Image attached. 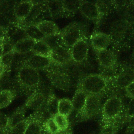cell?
Listing matches in <instances>:
<instances>
[{"label":"cell","mask_w":134,"mask_h":134,"mask_svg":"<svg viewBox=\"0 0 134 134\" xmlns=\"http://www.w3.org/2000/svg\"><path fill=\"white\" fill-rule=\"evenodd\" d=\"M17 81L20 89L29 95L41 87L39 71L21 62L17 68Z\"/></svg>","instance_id":"obj_1"},{"label":"cell","mask_w":134,"mask_h":134,"mask_svg":"<svg viewBox=\"0 0 134 134\" xmlns=\"http://www.w3.org/2000/svg\"><path fill=\"white\" fill-rule=\"evenodd\" d=\"M111 80L113 79L103 75L92 74L81 80L77 87L87 94H103Z\"/></svg>","instance_id":"obj_2"},{"label":"cell","mask_w":134,"mask_h":134,"mask_svg":"<svg viewBox=\"0 0 134 134\" xmlns=\"http://www.w3.org/2000/svg\"><path fill=\"white\" fill-rule=\"evenodd\" d=\"M124 109L122 99L117 95L109 97L102 107V117L103 125L118 120Z\"/></svg>","instance_id":"obj_3"},{"label":"cell","mask_w":134,"mask_h":134,"mask_svg":"<svg viewBox=\"0 0 134 134\" xmlns=\"http://www.w3.org/2000/svg\"><path fill=\"white\" fill-rule=\"evenodd\" d=\"M63 66L54 64L45 71L53 86L64 91H68L72 86V81L69 72Z\"/></svg>","instance_id":"obj_4"},{"label":"cell","mask_w":134,"mask_h":134,"mask_svg":"<svg viewBox=\"0 0 134 134\" xmlns=\"http://www.w3.org/2000/svg\"><path fill=\"white\" fill-rule=\"evenodd\" d=\"M103 94H87L86 100L82 111L77 115L81 120H86L96 117L102 109Z\"/></svg>","instance_id":"obj_5"},{"label":"cell","mask_w":134,"mask_h":134,"mask_svg":"<svg viewBox=\"0 0 134 134\" xmlns=\"http://www.w3.org/2000/svg\"><path fill=\"white\" fill-rule=\"evenodd\" d=\"M84 35L80 24L76 22H73L66 26L61 31L60 35V43L70 49Z\"/></svg>","instance_id":"obj_6"},{"label":"cell","mask_w":134,"mask_h":134,"mask_svg":"<svg viewBox=\"0 0 134 134\" xmlns=\"http://www.w3.org/2000/svg\"><path fill=\"white\" fill-rule=\"evenodd\" d=\"M50 93L47 94L42 88H39L28 96L24 106L26 108L31 109L35 111L44 109Z\"/></svg>","instance_id":"obj_7"},{"label":"cell","mask_w":134,"mask_h":134,"mask_svg":"<svg viewBox=\"0 0 134 134\" xmlns=\"http://www.w3.org/2000/svg\"><path fill=\"white\" fill-rule=\"evenodd\" d=\"M88 51V40L87 38L84 35L70 48V54L72 61L76 63L83 62L87 59Z\"/></svg>","instance_id":"obj_8"},{"label":"cell","mask_w":134,"mask_h":134,"mask_svg":"<svg viewBox=\"0 0 134 134\" xmlns=\"http://www.w3.org/2000/svg\"><path fill=\"white\" fill-rule=\"evenodd\" d=\"M52 61L55 65L64 66L73 62L70 54V49L60 43V37L58 44L52 48Z\"/></svg>","instance_id":"obj_9"},{"label":"cell","mask_w":134,"mask_h":134,"mask_svg":"<svg viewBox=\"0 0 134 134\" xmlns=\"http://www.w3.org/2000/svg\"><path fill=\"white\" fill-rule=\"evenodd\" d=\"M79 10L84 17L96 23L102 18L95 2L80 1Z\"/></svg>","instance_id":"obj_10"},{"label":"cell","mask_w":134,"mask_h":134,"mask_svg":"<svg viewBox=\"0 0 134 134\" xmlns=\"http://www.w3.org/2000/svg\"><path fill=\"white\" fill-rule=\"evenodd\" d=\"M112 38L110 35L96 31L91 36L90 41L95 51H99L107 49L111 42Z\"/></svg>","instance_id":"obj_11"},{"label":"cell","mask_w":134,"mask_h":134,"mask_svg":"<svg viewBox=\"0 0 134 134\" xmlns=\"http://www.w3.org/2000/svg\"><path fill=\"white\" fill-rule=\"evenodd\" d=\"M21 62L38 71H45L51 66L55 64L50 59L34 54Z\"/></svg>","instance_id":"obj_12"},{"label":"cell","mask_w":134,"mask_h":134,"mask_svg":"<svg viewBox=\"0 0 134 134\" xmlns=\"http://www.w3.org/2000/svg\"><path fill=\"white\" fill-rule=\"evenodd\" d=\"M46 109L35 111V117L29 124L25 134H41L43 128Z\"/></svg>","instance_id":"obj_13"},{"label":"cell","mask_w":134,"mask_h":134,"mask_svg":"<svg viewBox=\"0 0 134 134\" xmlns=\"http://www.w3.org/2000/svg\"><path fill=\"white\" fill-rule=\"evenodd\" d=\"M35 1H22L18 3L14 8L15 17L19 24H23L29 16Z\"/></svg>","instance_id":"obj_14"},{"label":"cell","mask_w":134,"mask_h":134,"mask_svg":"<svg viewBox=\"0 0 134 134\" xmlns=\"http://www.w3.org/2000/svg\"><path fill=\"white\" fill-rule=\"evenodd\" d=\"M98 62L99 65L107 69H111L115 66L117 59L114 52L109 49L95 51Z\"/></svg>","instance_id":"obj_15"},{"label":"cell","mask_w":134,"mask_h":134,"mask_svg":"<svg viewBox=\"0 0 134 134\" xmlns=\"http://www.w3.org/2000/svg\"><path fill=\"white\" fill-rule=\"evenodd\" d=\"M6 29V40L13 46L20 40L27 37L23 26L19 23L11 25Z\"/></svg>","instance_id":"obj_16"},{"label":"cell","mask_w":134,"mask_h":134,"mask_svg":"<svg viewBox=\"0 0 134 134\" xmlns=\"http://www.w3.org/2000/svg\"><path fill=\"white\" fill-rule=\"evenodd\" d=\"M35 25L46 37L59 35L61 34L57 25L51 20H43Z\"/></svg>","instance_id":"obj_17"},{"label":"cell","mask_w":134,"mask_h":134,"mask_svg":"<svg viewBox=\"0 0 134 134\" xmlns=\"http://www.w3.org/2000/svg\"><path fill=\"white\" fill-rule=\"evenodd\" d=\"M87 97V94L82 89L77 87L71 100L73 110L76 112L77 115H79L83 109Z\"/></svg>","instance_id":"obj_18"},{"label":"cell","mask_w":134,"mask_h":134,"mask_svg":"<svg viewBox=\"0 0 134 134\" xmlns=\"http://www.w3.org/2000/svg\"><path fill=\"white\" fill-rule=\"evenodd\" d=\"M26 108L24 105L18 108L13 114L9 117L8 125L6 130L3 134H9L10 130L16 125L23 120L25 117V111Z\"/></svg>","instance_id":"obj_19"},{"label":"cell","mask_w":134,"mask_h":134,"mask_svg":"<svg viewBox=\"0 0 134 134\" xmlns=\"http://www.w3.org/2000/svg\"><path fill=\"white\" fill-rule=\"evenodd\" d=\"M31 52L34 54L44 57L52 60V49L44 40L36 41L32 49Z\"/></svg>","instance_id":"obj_20"},{"label":"cell","mask_w":134,"mask_h":134,"mask_svg":"<svg viewBox=\"0 0 134 134\" xmlns=\"http://www.w3.org/2000/svg\"><path fill=\"white\" fill-rule=\"evenodd\" d=\"M35 41L28 37L18 41L13 46V50L16 53L25 54L31 52Z\"/></svg>","instance_id":"obj_21"},{"label":"cell","mask_w":134,"mask_h":134,"mask_svg":"<svg viewBox=\"0 0 134 134\" xmlns=\"http://www.w3.org/2000/svg\"><path fill=\"white\" fill-rule=\"evenodd\" d=\"M134 80V72L131 70H126L121 72L115 79L117 85L124 88Z\"/></svg>","instance_id":"obj_22"},{"label":"cell","mask_w":134,"mask_h":134,"mask_svg":"<svg viewBox=\"0 0 134 134\" xmlns=\"http://www.w3.org/2000/svg\"><path fill=\"white\" fill-rule=\"evenodd\" d=\"M63 8V17H70L74 16L79 7L80 1H61Z\"/></svg>","instance_id":"obj_23"},{"label":"cell","mask_w":134,"mask_h":134,"mask_svg":"<svg viewBox=\"0 0 134 134\" xmlns=\"http://www.w3.org/2000/svg\"><path fill=\"white\" fill-rule=\"evenodd\" d=\"M22 25L25 29L28 38L31 39L35 41L43 40L46 38V36L42 34V33L35 25Z\"/></svg>","instance_id":"obj_24"},{"label":"cell","mask_w":134,"mask_h":134,"mask_svg":"<svg viewBox=\"0 0 134 134\" xmlns=\"http://www.w3.org/2000/svg\"><path fill=\"white\" fill-rule=\"evenodd\" d=\"M59 100V99L52 93H50L48 97L46 109L50 117H53L58 113Z\"/></svg>","instance_id":"obj_25"},{"label":"cell","mask_w":134,"mask_h":134,"mask_svg":"<svg viewBox=\"0 0 134 134\" xmlns=\"http://www.w3.org/2000/svg\"><path fill=\"white\" fill-rule=\"evenodd\" d=\"M16 94L10 89H4L0 91V109L8 106L14 99Z\"/></svg>","instance_id":"obj_26"},{"label":"cell","mask_w":134,"mask_h":134,"mask_svg":"<svg viewBox=\"0 0 134 134\" xmlns=\"http://www.w3.org/2000/svg\"><path fill=\"white\" fill-rule=\"evenodd\" d=\"M34 117L35 113H34L13 127L9 131V134H25L29 124Z\"/></svg>","instance_id":"obj_27"},{"label":"cell","mask_w":134,"mask_h":134,"mask_svg":"<svg viewBox=\"0 0 134 134\" xmlns=\"http://www.w3.org/2000/svg\"><path fill=\"white\" fill-rule=\"evenodd\" d=\"M73 110L72 101L68 98H61L59 100L58 113L68 117Z\"/></svg>","instance_id":"obj_28"},{"label":"cell","mask_w":134,"mask_h":134,"mask_svg":"<svg viewBox=\"0 0 134 134\" xmlns=\"http://www.w3.org/2000/svg\"><path fill=\"white\" fill-rule=\"evenodd\" d=\"M60 132H63L69 128V121L68 117L58 113L53 117Z\"/></svg>","instance_id":"obj_29"},{"label":"cell","mask_w":134,"mask_h":134,"mask_svg":"<svg viewBox=\"0 0 134 134\" xmlns=\"http://www.w3.org/2000/svg\"><path fill=\"white\" fill-rule=\"evenodd\" d=\"M129 25L123 19L122 20H118L116 23L113 25V34L116 37H121L126 31L127 27Z\"/></svg>","instance_id":"obj_30"},{"label":"cell","mask_w":134,"mask_h":134,"mask_svg":"<svg viewBox=\"0 0 134 134\" xmlns=\"http://www.w3.org/2000/svg\"><path fill=\"white\" fill-rule=\"evenodd\" d=\"M44 130L49 134H59L60 131L53 117L47 118L43 123Z\"/></svg>","instance_id":"obj_31"},{"label":"cell","mask_w":134,"mask_h":134,"mask_svg":"<svg viewBox=\"0 0 134 134\" xmlns=\"http://www.w3.org/2000/svg\"><path fill=\"white\" fill-rule=\"evenodd\" d=\"M124 20L129 26L134 24V2L130 3L126 7Z\"/></svg>","instance_id":"obj_32"},{"label":"cell","mask_w":134,"mask_h":134,"mask_svg":"<svg viewBox=\"0 0 134 134\" xmlns=\"http://www.w3.org/2000/svg\"><path fill=\"white\" fill-rule=\"evenodd\" d=\"M119 126L120 124L118 120L103 125L99 134H116Z\"/></svg>","instance_id":"obj_33"},{"label":"cell","mask_w":134,"mask_h":134,"mask_svg":"<svg viewBox=\"0 0 134 134\" xmlns=\"http://www.w3.org/2000/svg\"><path fill=\"white\" fill-rule=\"evenodd\" d=\"M15 52L12 50L8 53L4 54L0 60L5 67L7 72H9L15 56Z\"/></svg>","instance_id":"obj_34"},{"label":"cell","mask_w":134,"mask_h":134,"mask_svg":"<svg viewBox=\"0 0 134 134\" xmlns=\"http://www.w3.org/2000/svg\"><path fill=\"white\" fill-rule=\"evenodd\" d=\"M9 117L0 111V134H3L7 129L8 125Z\"/></svg>","instance_id":"obj_35"},{"label":"cell","mask_w":134,"mask_h":134,"mask_svg":"<svg viewBox=\"0 0 134 134\" xmlns=\"http://www.w3.org/2000/svg\"><path fill=\"white\" fill-rule=\"evenodd\" d=\"M95 2L97 5L100 16L102 18H103V16L108 12L109 9V6L108 4L104 1H96Z\"/></svg>","instance_id":"obj_36"},{"label":"cell","mask_w":134,"mask_h":134,"mask_svg":"<svg viewBox=\"0 0 134 134\" xmlns=\"http://www.w3.org/2000/svg\"><path fill=\"white\" fill-rule=\"evenodd\" d=\"M133 115H134V98H131L127 108L125 119L127 121Z\"/></svg>","instance_id":"obj_37"},{"label":"cell","mask_w":134,"mask_h":134,"mask_svg":"<svg viewBox=\"0 0 134 134\" xmlns=\"http://www.w3.org/2000/svg\"><path fill=\"white\" fill-rule=\"evenodd\" d=\"M125 90L126 94L128 97L134 98V80L128 85L125 88Z\"/></svg>","instance_id":"obj_38"},{"label":"cell","mask_w":134,"mask_h":134,"mask_svg":"<svg viewBox=\"0 0 134 134\" xmlns=\"http://www.w3.org/2000/svg\"><path fill=\"white\" fill-rule=\"evenodd\" d=\"M7 29L5 27L0 26V41L4 42L6 39Z\"/></svg>","instance_id":"obj_39"},{"label":"cell","mask_w":134,"mask_h":134,"mask_svg":"<svg viewBox=\"0 0 134 134\" xmlns=\"http://www.w3.org/2000/svg\"><path fill=\"white\" fill-rule=\"evenodd\" d=\"M128 130H134V115L127 120Z\"/></svg>","instance_id":"obj_40"},{"label":"cell","mask_w":134,"mask_h":134,"mask_svg":"<svg viewBox=\"0 0 134 134\" xmlns=\"http://www.w3.org/2000/svg\"><path fill=\"white\" fill-rule=\"evenodd\" d=\"M6 71L5 67L4 66L3 64L0 61V79L3 76V75L4 74V73H5Z\"/></svg>","instance_id":"obj_41"},{"label":"cell","mask_w":134,"mask_h":134,"mask_svg":"<svg viewBox=\"0 0 134 134\" xmlns=\"http://www.w3.org/2000/svg\"><path fill=\"white\" fill-rule=\"evenodd\" d=\"M3 43L4 42L0 41V60L3 55Z\"/></svg>","instance_id":"obj_42"},{"label":"cell","mask_w":134,"mask_h":134,"mask_svg":"<svg viewBox=\"0 0 134 134\" xmlns=\"http://www.w3.org/2000/svg\"><path fill=\"white\" fill-rule=\"evenodd\" d=\"M131 62L133 64V65H134V52H133V53L132 58H131Z\"/></svg>","instance_id":"obj_43"},{"label":"cell","mask_w":134,"mask_h":134,"mask_svg":"<svg viewBox=\"0 0 134 134\" xmlns=\"http://www.w3.org/2000/svg\"><path fill=\"white\" fill-rule=\"evenodd\" d=\"M61 133H62V134H72V133L70 132V130H68V131H66V132H61Z\"/></svg>","instance_id":"obj_44"}]
</instances>
